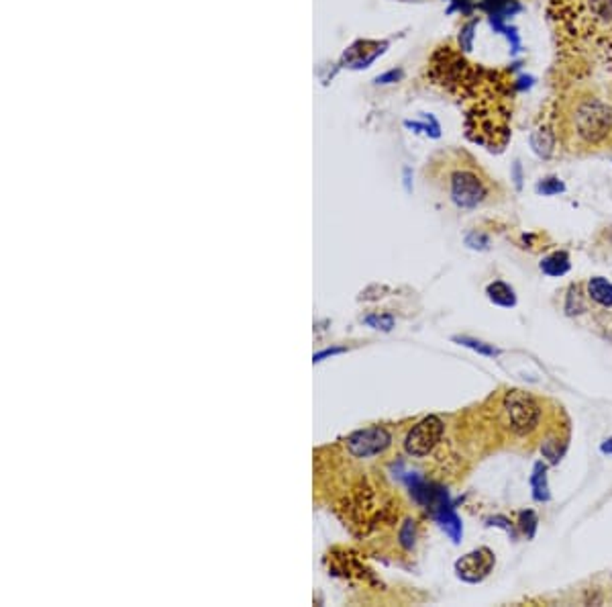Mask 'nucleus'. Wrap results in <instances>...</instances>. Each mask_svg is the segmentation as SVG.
<instances>
[{
    "mask_svg": "<svg viewBox=\"0 0 612 607\" xmlns=\"http://www.w3.org/2000/svg\"><path fill=\"white\" fill-rule=\"evenodd\" d=\"M563 188H565V186H563L558 178H547L537 184V191L543 193V195H558Z\"/></svg>",
    "mask_w": 612,
    "mask_h": 607,
    "instance_id": "f3484780",
    "label": "nucleus"
},
{
    "mask_svg": "<svg viewBox=\"0 0 612 607\" xmlns=\"http://www.w3.org/2000/svg\"><path fill=\"white\" fill-rule=\"evenodd\" d=\"M494 567V554L490 552L488 548H480L475 552L466 554L455 562V571L457 574L468 581V583H478L482 581Z\"/></svg>",
    "mask_w": 612,
    "mask_h": 607,
    "instance_id": "1a4fd4ad",
    "label": "nucleus"
},
{
    "mask_svg": "<svg viewBox=\"0 0 612 607\" xmlns=\"http://www.w3.org/2000/svg\"><path fill=\"white\" fill-rule=\"evenodd\" d=\"M398 542L404 550H412L417 544V523L412 519H406L398 532Z\"/></svg>",
    "mask_w": 612,
    "mask_h": 607,
    "instance_id": "2eb2a0df",
    "label": "nucleus"
},
{
    "mask_svg": "<svg viewBox=\"0 0 612 607\" xmlns=\"http://www.w3.org/2000/svg\"><path fill=\"white\" fill-rule=\"evenodd\" d=\"M600 450H602V454H612V438L611 440H606V442L600 446Z\"/></svg>",
    "mask_w": 612,
    "mask_h": 607,
    "instance_id": "4be33fe9",
    "label": "nucleus"
},
{
    "mask_svg": "<svg viewBox=\"0 0 612 607\" xmlns=\"http://www.w3.org/2000/svg\"><path fill=\"white\" fill-rule=\"evenodd\" d=\"M345 352H347V348H339V346H333V348H325V350L316 352L315 356H313V364H318V362L327 360V358L339 356V354H345Z\"/></svg>",
    "mask_w": 612,
    "mask_h": 607,
    "instance_id": "412c9836",
    "label": "nucleus"
},
{
    "mask_svg": "<svg viewBox=\"0 0 612 607\" xmlns=\"http://www.w3.org/2000/svg\"><path fill=\"white\" fill-rule=\"evenodd\" d=\"M449 195L459 209H475L488 197V184L473 168H459L449 176Z\"/></svg>",
    "mask_w": 612,
    "mask_h": 607,
    "instance_id": "39448f33",
    "label": "nucleus"
},
{
    "mask_svg": "<svg viewBox=\"0 0 612 607\" xmlns=\"http://www.w3.org/2000/svg\"><path fill=\"white\" fill-rule=\"evenodd\" d=\"M392 442V436L386 428L374 426V428L357 429L345 440V446L350 450L351 456L355 458H369L376 454H382L388 450Z\"/></svg>",
    "mask_w": 612,
    "mask_h": 607,
    "instance_id": "6e6552de",
    "label": "nucleus"
},
{
    "mask_svg": "<svg viewBox=\"0 0 612 607\" xmlns=\"http://www.w3.org/2000/svg\"><path fill=\"white\" fill-rule=\"evenodd\" d=\"M521 528L526 532V536L533 538L535 528H537V516L533 511H523L521 514Z\"/></svg>",
    "mask_w": 612,
    "mask_h": 607,
    "instance_id": "aec40b11",
    "label": "nucleus"
},
{
    "mask_svg": "<svg viewBox=\"0 0 612 607\" xmlns=\"http://www.w3.org/2000/svg\"><path fill=\"white\" fill-rule=\"evenodd\" d=\"M403 481L410 489L412 499L433 516V519L441 526V530L451 538L455 544H459L463 528H461V519L457 518V514L454 511L447 489H443L435 482H427L425 479H420L417 472H406L403 475Z\"/></svg>",
    "mask_w": 612,
    "mask_h": 607,
    "instance_id": "20e7f679",
    "label": "nucleus"
},
{
    "mask_svg": "<svg viewBox=\"0 0 612 607\" xmlns=\"http://www.w3.org/2000/svg\"><path fill=\"white\" fill-rule=\"evenodd\" d=\"M486 293H488V299L494 305H500V307H514V303H516L514 290H512L507 283L496 280V283L488 285Z\"/></svg>",
    "mask_w": 612,
    "mask_h": 607,
    "instance_id": "f8f14e48",
    "label": "nucleus"
},
{
    "mask_svg": "<svg viewBox=\"0 0 612 607\" xmlns=\"http://www.w3.org/2000/svg\"><path fill=\"white\" fill-rule=\"evenodd\" d=\"M549 103L563 145L598 149L612 142V103L594 86L574 82Z\"/></svg>",
    "mask_w": 612,
    "mask_h": 607,
    "instance_id": "f03ea898",
    "label": "nucleus"
},
{
    "mask_svg": "<svg viewBox=\"0 0 612 607\" xmlns=\"http://www.w3.org/2000/svg\"><path fill=\"white\" fill-rule=\"evenodd\" d=\"M543 456L551 463V465H558L560 463V448H558V442L555 440H547L541 448Z\"/></svg>",
    "mask_w": 612,
    "mask_h": 607,
    "instance_id": "a211bd4d",
    "label": "nucleus"
},
{
    "mask_svg": "<svg viewBox=\"0 0 612 607\" xmlns=\"http://www.w3.org/2000/svg\"><path fill=\"white\" fill-rule=\"evenodd\" d=\"M455 344H459V346H466V348H470V350H473V352H478V354H482V356H496V354H500V350L498 348H494V346H490V344H484V341H480V339H473V338H466V336H457V338H454Z\"/></svg>",
    "mask_w": 612,
    "mask_h": 607,
    "instance_id": "4468645a",
    "label": "nucleus"
},
{
    "mask_svg": "<svg viewBox=\"0 0 612 607\" xmlns=\"http://www.w3.org/2000/svg\"><path fill=\"white\" fill-rule=\"evenodd\" d=\"M443 421L439 419L437 415H429L425 419H420L415 428L408 431L406 440H404V450L406 454L420 458L431 454L435 446L439 444L441 436H443Z\"/></svg>",
    "mask_w": 612,
    "mask_h": 607,
    "instance_id": "0eeeda50",
    "label": "nucleus"
},
{
    "mask_svg": "<svg viewBox=\"0 0 612 607\" xmlns=\"http://www.w3.org/2000/svg\"><path fill=\"white\" fill-rule=\"evenodd\" d=\"M364 323L371 329H378V331H392L394 327V317L388 315V313H371L364 317Z\"/></svg>",
    "mask_w": 612,
    "mask_h": 607,
    "instance_id": "dca6fc26",
    "label": "nucleus"
},
{
    "mask_svg": "<svg viewBox=\"0 0 612 607\" xmlns=\"http://www.w3.org/2000/svg\"><path fill=\"white\" fill-rule=\"evenodd\" d=\"M531 487H533V497L537 501H549V487H547V472L545 466L539 463L535 465L533 477H531Z\"/></svg>",
    "mask_w": 612,
    "mask_h": 607,
    "instance_id": "ddd939ff",
    "label": "nucleus"
},
{
    "mask_svg": "<svg viewBox=\"0 0 612 607\" xmlns=\"http://www.w3.org/2000/svg\"><path fill=\"white\" fill-rule=\"evenodd\" d=\"M588 295H590L598 305L612 307V283H608L606 278H602V276L590 278V283H588Z\"/></svg>",
    "mask_w": 612,
    "mask_h": 607,
    "instance_id": "9b49d317",
    "label": "nucleus"
},
{
    "mask_svg": "<svg viewBox=\"0 0 612 607\" xmlns=\"http://www.w3.org/2000/svg\"><path fill=\"white\" fill-rule=\"evenodd\" d=\"M549 18L565 59L612 57V0H551Z\"/></svg>",
    "mask_w": 612,
    "mask_h": 607,
    "instance_id": "7ed1b4c3",
    "label": "nucleus"
},
{
    "mask_svg": "<svg viewBox=\"0 0 612 607\" xmlns=\"http://www.w3.org/2000/svg\"><path fill=\"white\" fill-rule=\"evenodd\" d=\"M466 244L473 248V250H486L488 248V237L484 233L472 232L468 237H466Z\"/></svg>",
    "mask_w": 612,
    "mask_h": 607,
    "instance_id": "6ab92c4d",
    "label": "nucleus"
},
{
    "mask_svg": "<svg viewBox=\"0 0 612 607\" xmlns=\"http://www.w3.org/2000/svg\"><path fill=\"white\" fill-rule=\"evenodd\" d=\"M504 409L508 415V424L514 433L525 436L529 431L537 428L539 417H541V409L537 405V401L526 395L525 391H510L504 397Z\"/></svg>",
    "mask_w": 612,
    "mask_h": 607,
    "instance_id": "423d86ee",
    "label": "nucleus"
},
{
    "mask_svg": "<svg viewBox=\"0 0 612 607\" xmlns=\"http://www.w3.org/2000/svg\"><path fill=\"white\" fill-rule=\"evenodd\" d=\"M541 270L547 276H563L570 270V256L565 251H553L541 260Z\"/></svg>",
    "mask_w": 612,
    "mask_h": 607,
    "instance_id": "9d476101",
    "label": "nucleus"
},
{
    "mask_svg": "<svg viewBox=\"0 0 612 607\" xmlns=\"http://www.w3.org/2000/svg\"><path fill=\"white\" fill-rule=\"evenodd\" d=\"M431 66L439 84L463 103L468 135L488 149H502L516 101L512 72L472 64L454 47H441Z\"/></svg>",
    "mask_w": 612,
    "mask_h": 607,
    "instance_id": "f257e3e1",
    "label": "nucleus"
}]
</instances>
